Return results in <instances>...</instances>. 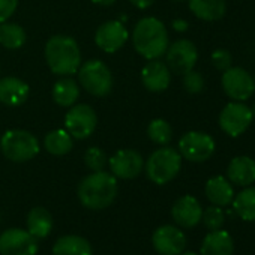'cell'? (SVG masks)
<instances>
[{
	"label": "cell",
	"mask_w": 255,
	"mask_h": 255,
	"mask_svg": "<svg viewBox=\"0 0 255 255\" xmlns=\"http://www.w3.org/2000/svg\"><path fill=\"white\" fill-rule=\"evenodd\" d=\"M119 192L117 179L107 171H92L77 189L80 203L90 210H101L113 204Z\"/></svg>",
	"instance_id": "1"
},
{
	"label": "cell",
	"mask_w": 255,
	"mask_h": 255,
	"mask_svg": "<svg viewBox=\"0 0 255 255\" xmlns=\"http://www.w3.org/2000/svg\"><path fill=\"white\" fill-rule=\"evenodd\" d=\"M132 44L140 56L147 60L159 59L165 54L170 41L164 23L155 17L141 18L132 32Z\"/></svg>",
	"instance_id": "2"
},
{
	"label": "cell",
	"mask_w": 255,
	"mask_h": 255,
	"mask_svg": "<svg viewBox=\"0 0 255 255\" xmlns=\"http://www.w3.org/2000/svg\"><path fill=\"white\" fill-rule=\"evenodd\" d=\"M45 60L53 74L69 77L81 66V51L74 38L56 35L45 44Z\"/></svg>",
	"instance_id": "3"
},
{
	"label": "cell",
	"mask_w": 255,
	"mask_h": 255,
	"mask_svg": "<svg viewBox=\"0 0 255 255\" xmlns=\"http://www.w3.org/2000/svg\"><path fill=\"white\" fill-rule=\"evenodd\" d=\"M144 168L147 177L153 183L167 185L179 174L182 168V155L173 147L162 146L147 158Z\"/></svg>",
	"instance_id": "4"
},
{
	"label": "cell",
	"mask_w": 255,
	"mask_h": 255,
	"mask_svg": "<svg viewBox=\"0 0 255 255\" xmlns=\"http://www.w3.org/2000/svg\"><path fill=\"white\" fill-rule=\"evenodd\" d=\"M38 138L24 129H9L2 135L0 150L12 162H27L39 153Z\"/></svg>",
	"instance_id": "5"
},
{
	"label": "cell",
	"mask_w": 255,
	"mask_h": 255,
	"mask_svg": "<svg viewBox=\"0 0 255 255\" xmlns=\"http://www.w3.org/2000/svg\"><path fill=\"white\" fill-rule=\"evenodd\" d=\"M77 74H78V81L83 86V89L96 98L107 96L113 89L111 71L101 60H96V59L87 60L78 68Z\"/></svg>",
	"instance_id": "6"
},
{
	"label": "cell",
	"mask_w": 255,
	"mask_h": 255,
	"mask_svg": "<svg viewBox=\"0 0 255 255\" xmlns=\"http://www.w3.org/2000/svg\"><path fill=\"white\" fill-rule=\"evenodd\" d=\"M254 120L251 108L240 102V101H231L228 102L219 113V126L221 129L230 135V137H239L248 131Z\"/></svg>",
	"instance_id": "7"
},
{
	"label": "cell",
	"mask_w": 255,
	"mask_h": 255,
	"mask_svg": "<svg viewBox=\"0 0 255 255\" xmlns=\"http://www.w3.org/2000/svg\"><path fill=\"white\" fill-rule=\"evenodd\" d=\"M98 126V116L95 110L87 104H77L69 107L65 116V129L72 138H89Z\"/></svg>",
	"instance_id": "8"
},
{
	"label": "cell",
	"mask_w": 255,
	"mask_h": 255,
	"mask_svg": "<svg viewBox=\"0 0 255 255\" xmlns=\"http://www.w3.org/2000/svg\"><path fill=\"white\" fill-rule=\"evenodd\" d=\"M179 153L189 162H206L215 153V140L201 131H189L179 140Z\"/></svg>",
	"instance_id": "9"
},
{
	"label": "cell",
	"mask_w": 255,
	"mask_h": 255,
	"mask_svg": "<svg viewBox=\"0 0 255 255\" xmlns=\"http://www.w3.org/2000/svg\"><path fill=\"white\" fill-rule=\"evenodd\" d=\"M222 90L231 101H246L255 92L254 77L240 66H231L224 71L221 78Z\"/></svg>",
	"instance_id": "10"
},
{
	"label": "cell",
	"mask_w": 255,
	"mask_h": 255,
	"mask_svg": "<svg viewBox=\"0 0 255 255\" xmlns=\"http://www.w3.org/2000/svg\"><path fill=\"white\" fill-rule=\"evenodd\" d=\"M38 239L23 228H8L0 234V255H36Z\"/></svg>",
	"instance_id": "11"
},
{
	"label": "cell",
	"mask_w": 255,
	"mask_h": 255,
	"mask_svg": "<svg viewBox=\"0 0 255 255\" xmlns=\"http://www.w3.org/2000/svg\"><path fill=\"white\" fill-rule=\"evenodd\" d=\"M165 57V63L173 74L185 75L186 72L194 69L198 60V51L194 42H191L189 39H179L168 45Z\"/></svg>",
	"instance_id": "12"
},
{
	"label": "cell",
	"mask_w": 255,
	"mask_h": 255,
	"mask_svg": "<svg viewBox=\"0 0 255 255\" xmlns=\"http://www.w3.org/2000/svg\"><path fill=\"white\" fill-rule=\"evenodd\" d=\"M110 170L116 179L131 180L138 177L144 170V159L137 150H119L110 158Z\"/></svg>",
	"instance_id": "13"
},
{
	"label": "cell",
	"mask_w": 255,
	"mask_h": 255,
	"mask_svg": "<svg viewBox=\"0 0 255 255\" xmlns=\"http://www.w3.org/2000/svg\"><path fill=\"white\" fill-rule=\"evenodd\" d=\"M152 243L159 255H180L186 248V237L180 228L162 225L153 231Z\"/></svg>",
	"instance_id": "14"
},
{
	"label": "cell",
	"mask_w": 255,
	"mask_h": 255,
	"mask_svg": "<svg viewBox=\"0 0 255 255\" xmlns=\"http://www.w3.org/2000/svg\"><path fill=\"white\" fill-rule=\"evenodd\" d=\"M129 38L126 27L123 23L117 20H110L101 24L95 33L96 45L105 53H116L119 51Z\"/></svg>",
	"instance_id": "15"
},
{
	"label": "cell",
	"mask_w": 255,
	"mask_h": 255,
	"mask_svg": "<svg viewBox=\"0 0 255 255\" xmlns=\"http://www.w3.org/2000/svg\"><path fill=\"white\" fill-rule=\"evenodd\" d=\"M171 216L177 225L183 228H194L201 221L203 207L195 197L183 195L173 204Z\"/></svg>",
	"instance_id": "16"
},
{
	"label": "cell",
	"mask_w": 255,
	"mask_h": 255,
	"mask_svg": "<svg viewBox=\"0 0 255 255\" xmlns=\"http://www.w3.org/2000/svg\"><path fill=\"white\" fill-rule=\"evenodd\" d=\"M141 81L150 92H164L171 83V71L167 63L161 62L159 59L149 60V63H146V66L141 69Z\"/></svg>",
	"instance_id": "17"
},
{
	"label": "cell",
	"mask_w": 255,
	"mask_h": 255,
	"mask_svg": "<svg viewBox=\"0 0 255 255\" xmlns=\"http://www.w3.org/2000/svg\"><path fill=\"white\" fill-rule=\"evenodd\" d=\"M29 84L17 77H3L0 80V102L8 107L23 105L29 98Z\"/></svg>",
	"instance_id": "18"
},
{
	"label": "cell",
	"mask_w": 255,
	"mask_h": 255,
	"mask_svg": "<svg viewBox=\"0 0 255 255\" xmlns=\"http://www.w3.org/2000/svg\"><path fill=\"white\" fill-rule=\"evenodd\" d=\"M227 179L236 186H249L255 182V159L249 156H236L227 167Z\"/></svg>",
	"instance_id": "19"
},
{
	"label": "cell",
	"mask_w": 255,
	"mask_h": 255,
	"mask_svg": "<svg viewBox=\"0 0 255 255\" xmlns=\"http://www.w3.org/2000/svg\"><path fill=\"white\" fill-rule=\"evenodd\" d=\"M204 191H206L207 200L215 206L222 207V206H228L233 203L234 189H233L231 182L228 179H225L224 176H215V177L209 179Z\"/></svg>",
	"instance_id": "20"
},
{
	"label": "cell",
	"mask_w": 255,
	"mask_h": 255,
	"mask_svg": "<svg viewBox=\"0 0 255 255\" xmlns=\"http://www.w3.org/2000/svg\"><path fill=\"white\" fill-rule=\"evenodd\" d=\"M234 242L231 236L224 230L210 231L200 248L201 255H233Z\"/></svg>",
	"instance_id": "21"
},
{
	"label": "cell",
	"mask_w": 255,
	"mask_h": 255,
	"mask_svg": "<svg viewBox=\"0 0 255 255\" xmlns=\"http://www.w3.org/2000/svg\"><path fill=\"white\" fill-rule=\"evenodd\" d=\"M191 12L203 21H218L227 12L225 0H188Z\"/></svg>",
	"instance_id": "22"
},
{
	"label": "cell",
	"mask_w": 255,
	"mask_h": 255,
	"mask_svg": "<svg viewBox=\"0 0 255 255\" xmlns=\"http://www.w3.org/2000/svg\"><path fill=\"white\" fill-rule=\"evenodd\" d=\"M53 255H93L92 245L81 236L66 234L53 245Z\"/></svg>",
	"instance_id": "23"
},
{
	"label": "cell",
	"mask_w": 255,
	"mask_h": 255,
	"mask_svg": "<svg viewBox=\"0 0 255 255\" xmlns=\"http://www.w3.org/2000/svg\"><path fill=\"white\" fill-rule=\"evenodd\" d=\"M51 230H53L51 213L42 206L33 207L27 215V231L39 240V239H45L51 233Z\"/></svg>",
	"instance_id": "24"
},
{
	"label": "cell",
	"mask_w": 255,
	"mask_h": 255,
	"mask_svg": "<svg viewBox=\"0 0 255 255\" xmlns=\"http://www.w3.org/2000/svg\"><path fill=\"white\" fill-rule=\"evenodd\" d=\"M51 96L54 99V102L60 107L69 108L72 105H75V102L80 98V87L77 84L75 80L65 77L62 80H59L51 90Z\"/></svg>",
	"instance_id": "25"
},
{
	"label": "cell",
	"mask_w": 255,
	"mask_h": 255,
	"mask_svg": "<svg viewBox=\"0 0 255 255\" xmlns=\"http://www.w3.org/2000/svg\"><path fill=\"white\" fill-rule=\"evenodd\" d=\"M44 147L50 155L63 156L68 155L74 147V138L66 129H54L45 135Z\"/></svg>",
	"instance_id": "26"
},
{
	"label": "cell",
	"mask_w": 255,
	"mask_h": 255,
	"mask_svg": "<svg viewBox=\"0 0 255 255\" xmlns=\"http://www.w3.org/2000/svg\"><path fill=\"white\" fill-rule=\"evenodd\" d=\"M26 30L15 23H0V45L8 50H18L26 44Z\"/></svg>",
	"instance_id": "27"
},
{
	"label": "cell",
	"mask_w": 255,
	"mask_h": 255,
	"mask_svg": "<svg viewBox=\"0 0 255 255\" xmlns=\"http://www.w3.org/2000/svg\"><path fill=\"white\" fill-rule=\"evenodd\" d=\"M233 207L243 221L255 222V188H245L233 198Z\"/></svg>",
	"instance_id": "28"
},
{
	"label": "cell",
	"mask_w": 255,
	"mask_h": 255,
	"mask_svg": "<svg viewBox=\"0 0 255 255\" xmlns=\"http://www.w3.org/2000/svg\"><path fill=\"white\" fill-rule=\"evenodd\" d=\"M147 135L155 144L167 146V144H170V141L173 138V129L167 120L155 119L147 126Z\"/></svg>",
	"instance_id": "29"
},
{
	"label": "cell",
	"mask_w": 255,
	"mask_h": 255,
	"mask_svg": "<svg viewBox=\"0 0 255 255\" xmlns=\"http://www.w3.org/2000/svg\"><path fill=\"white\" fill-rule=\"evenodd\" d=\"M108 159L102 149L99 147H89L84 153V164L92 171H102L107 165Z\"/></svg>",
	"instance_id": "30"
},
{
	"label": "cell",
	"mask_w": 255,
	"mask_h": 255,
	"mask_svg": "<svg viewBox=\"0 0 255 255\" xmlns=\"http://www.w3.org/2000/svg\"><path fill=\"white\" fill-rule=\"evenodd\" d=\"M204 225L207 230L210 231H215V230H221V227L224 225V221H225V215H224V210L219 207V206H210L207 207L204 212H203V216H201Z\"/></svg>",
	"instance_id": "31"
},
{
	"label": "cell",
	"mask_w": 255,
	"mask_h": 255,
	"mask_svg": "<svg viewBox=\"0 0 255 255\" xmlns=\"http://www.w3.org/2000/svg\"><path fill=\"white\" fill-rule=\"evenodd\" d=\"M183 87L188 93L197 95L204 89V77L198 71H189L183 75Z\"/></svg>",
	"instance_id": "32"
},
{
	"label": "cell",
	"mask_w": 255,
	"mask_h": 255,
	"mask_svg": "<svg viewBox=\"0 0 255 255\" xmlns=\"http://www.w3.org/2000/svg\"><path fill=\"white\" fill-rule=\"evenodd\" d=\"M210 62H212V65H213L218 71L224 72V71H227L228 68H231L233 56H231V53H230L228 50L218 48V50H215V51L212 53Z\"/></svg>",
	"instance_id": "33"
},
{
	"label": "cell",
	"mask_w": 255,
	"mask_h": 255,
	"mask_svg": "<svg viewBox=\"0 0 255 255\" xmlns=\"http://www.w3.org/2000/svg\"><path fill=\"white\" fill-rule=\"evenodd\" d=\"M18 6V0H0V23L8 21Z\"/></svg>",
	"instance_id": "34"
},
{
	"label": "cell",
	"mask_w": 255,
	"mask_h": 255,
	"mask_svg": "<svg viewBox=\"0 0 255 255\" xmlns=\"http://www.w3.org/2000/svg\"><path fill=\"white\" fill-rule=\"evenodd\" d=\"M173 29L176 30V32H186L188 30V27H189V23L186 21V20H182V18H177V20H174L173 21Z\"/></svg>",
	"instance_id": "35"
},
{
	"label": "cell",
	"mask_w": 255,
	"mask_h": 255,
	"mask_svg": "<svg viewBox=\"0 0 255 255\" xmlns=\"http://www.w3.org/2000/svg\"><path fill=\"white\" fill-rule=\"evenodd\" d=\"M129 2L138 9H147L153 5L155 0H129Z\"/></svg>",
	"instance_id": "36"
},
{
	"label": "cell",
	"mask_w": 255,
	"mask_h": 255,
	"mask_svg": "<svg viewBox=\"0 0 255 255\" xmlns=\"http://www.w3.org/2000/svg\"><path fill=\"white\" fill-rule=\"evenodd\" d=\"M92 2L96 5H101V6H111L116 3V0H92Z\"/></svg>",
	"instance_id": "37"
},
{
	"label": "cell",
	"mask_w": 255,
	"mask_h": 255,
	"mask_svg": "<svg viewBox=\"0 0 255 255\" xmlns=\"http://www.w3.org/2000/svg\"><path fill=\"white\" fill-rule=\"evenodd\" d=\"M251 111H252V116H254V119H255V104L251 107Z\"/></svg>",
	"instance_id": "38"
},
{
	"label": "cell",
	"mask_w": 255,
	"mask_h": 255,
	"mask_svg": "<svg viewBox=\"0 0 255 255\" xmlns=\"http://www.w3.org/2000/svg\"><path fill=\"white\" fill-rule=\"evenodd\" d=\"M180 255H197L195 252H182Z\"/></svg>",
	"instance_id": "39"
},
{
	"label": "cell",
	"mask_w": 255,
	"mask_h": 255,
	"mask_svg": "<svg viewBox=\"0 0 255 255\" xmlns=\"http://www.w3.org/2000/svg\"><path fill=\"white\" fill-rule=\"evenodd\" d=\"M173 2H177L179 3V2H186V0H173Z\"/></svg>",
	"instance_id": "40"
},
{
	"label": "cell",
	"mask_w": 255,
	"mask_h": 255,
	"mask_svg": "<svg viewBox=\"0 0 255 255\" xmlns=\"http://www.w3.org/2000/svg\"><path fill=\"white\" fill-rule=\"evenodd\" d=\"M254 84H255V75H254Z\"/></svg>",
	"instance_id": "41"
}]
</instances>
